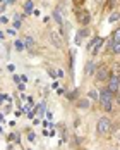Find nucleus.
Listing matches in <instances>:
<instances>
[{"instance_id":"nucleus-1","label":"nucleus","mask_w":120,"mask_h":150,"mask_svg":"<svg viewBox=\"0 0 120 150\" xmlns=\"http://www.w3.org/2000/svg\"><path fill=\"white\" fill-rule=\"evenodd\" d=\"M112 97H113V95L110 93L106 88L101 92V95H98L100 104H101V109H103V111H112Z\"/></svg>"},{"instance_id":"nucleus-2","label":"nucleus","mask_w":120,"mask_h":150,"mask_svg":"<svg viewBox=\"0 0 120 150\" xmlns=\"http://www.w3.org/2000/svg\"><path fill=\"white\" fill-rule=\"evenodd\" d=\"M112 131V121L108 117H101L98 121V133L100 135H108Z\"/></svg>"},{"instance_id":"nucleus-3","label":"nucleus","mask_w":120,"mask_h":150,"mask_svg":"<svg viewBox=\"0 0 120 150\" xmlns=\"http://www.w3.org/2000/svg\"><path fill=\"white\" fill-rule=\"evenodd\" d=\"M110 93H119V78L117 76H113V78H110V81H108V88H106Z\"/></svg>"},{"instance_id":"nucleus-4","label":"nucleus","mask_w":120,"mask_h":150,"mask_svg":"<svg viewBox=\"0 0 120 150\" xmlns=\"http://www.w3.org/2000/svg\"><path fill=\"white\" fill-rule=\"evenodd\" d=\"M108 78H110V71H108V67H100L98 69V73H96V79L98 81H108Z\"/></svg>"},{"instance_id":"nucleus-5","label":"nucleus","mask_w":120,"mask_h":150,"mask_svg":"<svg viewBox=\"0 0 120 150\" xmlns=\"http://www.w3.org/2000/svg\"><path fill=\"white\" fill-rule=\"evenodd\" d=\"M50 38H52V43L57 47V48H60L62 47V43H60V40H59V36L55 35V33H50Z\"/></svg>"},{"instance_id":"nucleus-6","label":"nucleus","mask_w":120,"mask_h":150,"mask_svg":"<svg viewBox=\"0 0 120 150\" xmlns=\"http://www.w3.org/2000/svg\"><path fill=\"white\" fill-rule=\"evenodd\" d=\"M84 36H88V29H82V31L77 33V36H76V43L81 45V38H84Z\"/></svg>"},{"instance_id":"nucleus-7","label":"nucleus","mask_w":120,"mask_h":150,"mask_svg":"<svg viewBox=\"0 0 120 150\" xmlns=\"http://www.w3.org/2000/svg\"><path fill=\"white\" fill-rule=\"evenodd\" d=\"M110 47H112L113 54H120V41H115V43H110Z\"/></svg>"},{"instance_id":"nucleus-8","label":"nucleus","mask_w":120,"mask_h":150,"mask_svg":"<svg viewBox=\"0 0 120 150\" xmlns=\"http://www.w3.org/2000/svg\"><path fill=\"white\" fill-rule=\"evenodd\" d=\"M53 19L57 21V24H60V26L63 24V21H62V16H60V12H59V11H55V12H53Z\"/></svg>"},{"instance_id":"nucleus-9","label":"nucleus","mask_w":120,"mask_h":150,"mask_svg":"<svg viewBox=\"0 0 120 150\" xmlns=\"http://www.w3.org/2000/svg\"><path fill=\"white\" fill-rule=\"evenodd\" d=\"M86 73H88V74H93V73H94V64H93V62H88V64H86Z\"/></svg>"},{"instance_id":"nucleus-10","label":"nucleus","mask_w":120,"mask_h":150,"mask_svg":"<svg viewBox=\"0 0 120 150\" xmlns=\"http://www.w3.org/2000/svg\"><path fill=\"white\" fill-rule=\"evenodd\" d=\"M24 45H26V47H33V45H34V40L31 36H26L24 38Z\"/></svg>"},{"instance_id":"nucleus-11","label":"nucleus","mask_w":120,"mask_h":150,"mask_svg":"<svg viewBox=\"0 0 120 150\" xmlns=\"http://www.w3.org/2000/svg\"><path fill=\"white\" fill-rule=\"evenodd\" d=\"M79 107H82V109H88V107H89V100L81 98V100H79Z\"/></svg>"},{"instance_id":"nucleus-12","label":"nucleus","mask_w":120,"mask_h":150,"mask_svg":"<svg viewBox=\"0 0 120 150\" xmlns=\"http://www.w3.org/2000/svg\"><path fill=\"white\" fill-rule=\"evenodd\" d=\"M79 21L82 22V24H88V22H89V14H82V16H79Z\"/></svg>"},{"instance_id":"nucleus-13","label":"nucleus","mask_w":120,"mask_h":150,"mask_svg":"<svg viewBox=\"0 0 120 150\" xmlns=\"http://www.w3.org/2000/svg\"><path fill=\"white\" fill-rule=\"evenodd\" d=\"M119 36H120V31H119V29H115V31H113V40H112L110 43H115V41H120V40H119ZM110 43H108V45H110Z\"/></svg>"},{"instance_id":"nucleus-14","label":"nucleus","mask_w":120,"mask_h":150,"mask_svg":"<svg viewBox=\"0 0 120 150\" xmlns=\"http://www.w3.org/2000/svg\"><path fill=\"white\" fill-rule=\"evenodd\" d=\"M24 9H26V12H31V11H33V2H31V0H28V2H26V5H24Z\"/></svg>"},{"instance_id":"nucleus-15","label":"nucleus","mask_w":120,"mask_h":150,"mask_svg":"<svg viewBox=\"0 0 120 150\" xmlns=\"http://www.w3.org/2000/svg\"><path fill=\"white\" fill-rule=\"evenodd\" d=\"M88 95H89V98H91V100H96V98H98V92H94V90H91Z\"/></svg>"},{"instance_id":"nucleus-16","label":"nucleus","mask_w":120,"mask_h":150,"mask_svg":"<svg viewBox=\"0 0 120 150\" xmlns=\"http://www.w3.org/2000/svg\"><path fill=\"white\" fill-rule=\"evenodd\" d=\"M36 109H38V111H40V114H43V111H45V104H40V105H38V107H36Z\"/></svg>"},{"instance_id":"nucleus-17","label":"nucleus","mask_w":120,"mask_h":150,"mask_svg":"<svg viewBox=\"0 0 120 150\" xmlns=\"http://www.w3.org/2000/svg\"><path fill=\"white\" fill-rule=\"evenodd\" d=\"M117 19H119V14H117V12H115V14H112V16H110V21H117Z\"/></svg>"},{"instance_id":"nucleus-18","label":"nucleus","mask_w":120,"mask_h":150,"mask_svg":"<svg viewBox=\"0 0 120 150\" xmlns=\"http://www.w3.org/2000/svg\"><path fill=\"white\" fill-rule=\"evenodd\" d=\"M7 69H9V71H10V73H12V71H14V69H16V66H14V64H9V66H7Z\"/></svg>"},{"instance_id":"nucleus-19","label":"nucleus","mask_w":120,"mask_h":150,"mask_svg":"<svg viewBox=\"0 0 120 150\" xmlns=\"http://www.w3.org/2000/svg\"><path fill=\"white\" fill-rule=\"evenodd\" d=\"M16 47H17L19 50H22V47H24V45H22V41H17V43H16Z\"/></svg>"},{"instance_id":"nucleus-20","label":"nucleus","mask_w":120,"mask_h":150,"mask_svg":"<svg viewBox=\"0 0 120 150\" xmlns=\"http://www.w3.org/2000/svg\"><path fill=\"white\" fill-rule=\"evenodd\" d=\"M7 4H14V0H7Z\"/></svg>"},{"instance_id":"nucleus-21","label":"nucleus","mask_w":120,"mask_h":150,"mask_svg":"<svg viewBox=\"0 0 120 150\" xmlns=\"http://www.w3.org/2000/svg\"><path fill=\"white\" fill-rule=\"evenodd\" d=\"M2 38H3V33H0V40H2Z\"/></svg>"},{"instance_id":"nucleus-22","label":"nucleus","mask_w":120,"mask_h":150,"mask_svg":"<svg viewBox=\"0 0 120 150\" xmlns=\"http://www.w3.org/2000/svg\"><path fill=\"white\" fill-rule=\"evenodd\" d=\"M0 2H2V0H0Z\"/></svg>"}]
</instances>
